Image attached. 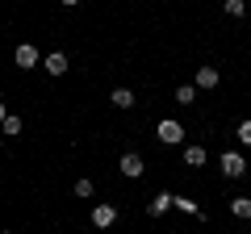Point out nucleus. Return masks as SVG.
I'll return each instance as SVG.
<instances>
[{
  "instance_id": "1",
  "label": "nucleus",
  "mask_w": 251,
  "mask_h": 234,
  "mask_svg": "<svg viewBox=\"0 0 251 234\" xmlns=\"http://www.w3.org/2000/svg\"><path fill=\"white\" fill-rule=\"evenodd\" d=\"M218 163H222V176H226V180H243V176H247V171H251V163L243 159L239 151H226V155H222V159H218Z\"/></svg>"
},
{
  "instance_id": "2",
  "label": "nucleus",
  "mask_w": 251,
  "mask_h": 234,
  "mask_svg": "<svg viewBox=\"0 0 251 234\" xmlns=\"http://www.w3.org/2000/svg\"><path fill=\"white\" fill-rule=\"evenodd\" d=\"M117 171H122L126 180H143L147 163H143V155H138V151H126V155H122V163H117Z\"/></svg>"
},
{
  "instance_id": "3",
  "label": "nucleus",
  "mask_w": 251,
  "mask_h": 234,
  "mask_svg": "<svg viewBox=\"0 0 251 234\" xmlns=\"http://www.w3.org/2000/svg\"><path fill=\"white\" fill-rule=\"evenodd\" d=\"M155 138H159L163 146H180V142H184V126H180V121H159Z\"/></svg>"
},
{
  "instance_id": "4",
  "label": "nucleus",
  "mask_w": 251,
  "mask_h": 234,
  "mask_svg": "<svg viewBox=\"0 0 251 234\" xmlns=\"http://www.w3.org/2000/svg\"><path fill=\"white\" fill-rule=\"evenodd\" d=\"M117 222V205H92V226L97 230H109Z\"/></svg>"
},
{
  "instance_id": "5",
  "label": "nucleus",
  "mask_w": 251,
  "mask_h": 234,
  "mask_svg": "<svg viewBox=\"0 0 251 234\" xmlns=\"http://www.w3.org/2000/svg\"><path fill=\"white\" fill-rule=\"evenodd\" d=\"M13 63H17L21 71H34V67H38V50H34L29 42H21V46H17V54H13Z\"/></svg>"
},
{
  "instance_id": "6",
  "label": "nucleus",
  "mask_w": 251,
  "mask_h": 234,
  "mask_svg": "<svg viewBox=\"0 0 251 234\" xmlns=\"http://www.w3.org/2000/svg\"><path fill=\"white\" fill-rule=\"evenodd\" d=\"M42 71L59 80V75L67 71V54H63V50H50V54H46V59H42Z\"/></svg>"
},
{
  "instance_id": "7",
  "label": "nucleus",
  "mask_w": 251,
  "mask_h": 234,
  "mask_svg": "<svg viewBox=\"0 0 251 234\" xmlns=\"http://www.w3.org/2000/svg\"><path fill=\"white\" fill-rule=\"evenodd\" d=\"M172 205H176V197H172V192H155V197L147 201V213H151V217H163Z\"/></svg>"
},
{
  "instance_id": "8",
  "label": "nucleus",
  "mask_w": 251,
  "mask_h": 234,
  "mask_svg": "<svg viewBox=\"0 0 251 234\" xmlns=\"http://www.w3.org/2000/svg\"><path fill=\"white\" fill-rule=\"evenodd\" d=\"M197 88H205V92H214L218 84H222V71H218V67H197Z\"/></svg>"
},
{
  "instance_id": "9",
  "label": "nucleus",
  "mask_w": 251,
  "mask_h": 234,
  "mask_svg": "<svg viewBox=\"0 0 251 234\" xmlns=\"http://www.w3.org/2000/svg\"><path fill=\"white\" fill-rule=\"evenodd\" d=\"M109 105H113V109H134V92H130V88H113V92H109Z\"/></svg>"
},
{
  "instance_id": "10",
  "label": "nucleus",
  "mask_w": 251,
  "mask_h": 234,
  "mask_svg": "<svg viewBox=\"0 0 251 234\" xmlns=\"http://www.w3.org/2000/svg\"><path fill=\"white\" fill-rule=\"evenodd\" d=\"M205 159H209L205 146H184V167H201Z\"/></svg>"
},
{
  "instance_id": "11",
  "label": "nucleus",
  "mask_w": 251,
  "mask_h": 234,
  "mask_svg": "<svg viewBox=\"0 0 251 234\" xmlns=\"http://www.w3.org/2000/svg\"><path fill=\"white\" fill-rule=\"evenodd\" d=\"M230 213L243 217V222H251V197H234L230 201Z\"/></svg>"
},
{
  "instance_id": "12",
  "label": "nucleus",
  "mask_w": 251,
  "mask_h": 234,
  "mask_svg": "<svg viewBox=\"0 0 251 234\" xmlns=\"http://www.w3.org/2000/svg\"><path fill=\"white\" fill-rule=\"evenodd\" d=\"M176 105H197V84H180L176 88Z\"/></svg>"
},
{
  "instance_id": "13",
  "label": "nucleus",
  "mask_w": 251,
  "mask_h": 234,
  "mask_svg": "<svg viewBox=\"0 0 251 234\" xmlns=\"http://www.w3.org/2000/svg\"><path fill=\"white\" fill-rule=\"evenodd\" d=\"M0 130H4V134H9V138H17L21 130H25V121H21L17 113H9V117H4V126H0Z\"/></svg>"
},
{
  "instance_id": "14",
  "label": "nucleus",
  "mask_w": 251,
  "mask_h": 234,
  "mask_svg": "<svg viewBox=\"0 0 251 234\" xmlns=\"http://www.w3.org/2000/svg\"><path fill=\"white\" fill-rule=\"evenodd\" d=\"M222 9H226V17H243L247 13V0H222Z\"/></svg>"
},
{
  "instance_id": "15",
  "label": "nucleus",
  "mask_w": 251,
  "mask_h": 234,
  "mask_svg": "<svg viewBox=\"0 0 251 234\" xmlns=\"http://www.w3.org/2000/svg\"><path fill=\"white\" fill-rule=\"evenodd\" d=\"M234 134H239L243 146H251V117H247V121H239V130H234Z\"/></svg>"
},
{
  "instance_id": "16",
  "label": "nucleus",
  "mask_w": 251,
  "mask_h": 234,
  "mask_svg": "<svg viewBox=\"0 0 251 234\" xmlns=\"http://www.w3.org/2000/svg\"><path fill=\"white\" fill-rule=\"evenodd\" d=\"M75 197H92V180H88V176L75 180Z\"/></svg>"
},
{
  "instance_id": "17",
  "label": "nucleus",
  "mask_w": 251,
  "mask_h": 234,
  "mask_svg": "<svg viewBox=\"0 0 251 234\" xmlns=\"http://www.w3.org/2000/svg\"><path fill=\"white\" fill-rule=\"evenodd\" d=\"M176 209H184V213H201L197 201H188V197H176Z\"/></svg>"
},
{
  "instance_id": "18",
  "label": "nucleus",
  "mask_w": 251,
  "mask_h": 234,
  "mask_svg": "<svg viewBox=\"0 0 251 234\" xmlns=\"http://www.w3.org/2000/svg\"><path fill=\"white\" fill-rule=\"evenodd\" d=\"M4 117H9V109H4V100H0V126H4Z\"/></svg>"
},
{
  "instance_id": "19",
  "label": "nucleus",
  "mask_w": 251,
  "mask_h": 234,
  "mask_svg": "<svg viewBox=\"0 0 251 234\" xmlns=\"http://www.w3.org/2000/svg\"><path fill=\"white\" fill-rule=\"evenodd\" d=\"M63 4H67V9H75V4H80V0H63Z\"/></svg>"
},
{
  "instance_id": "20",
  "label": "nucleus",
  "mask_w": 251,
  "mask_h": 234,
  "mask_svg": "<svg viewBox=\"0 0 251 234\" xmlns=\"http://www.w3.org/2000/svg\"><path fill=\"white\" fill-rule=\"evenodd\" d=\"M0 146H4V130H0Z\"/></svg>"
},
{
  "instance_id": "21",
  "label": "nucleus",
  "mask_w": 251,
  "mask_h": 234,
  "mask_svg": "<svg viewBox=\"0 0 251 234\" xmlns=\"http://www.w3.org/2000/svg\"><path fill=\"white\" fill-rule=\"evenodd\" d=\"M4 234H13V230H4Z\"/></svg>"
}]
</instances>
